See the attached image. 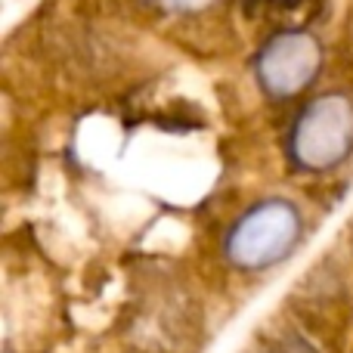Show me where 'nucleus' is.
<instances>
[{"mask_svg": "<svg viewBox=\"0 0 353 353\" xmlns=\"http://www.w3.org/2000/svg\"><path fill=\"white\" fill-rule=\"evenodd\" d=\"M301 236V217L288 201H263L248 211L226 239V254L236 267L261 270L282 261Z\"/></svg>", "mask_w": 353, "mask_h": 353, "instance_id": "f257e3e1", "label": "nucleus"}, {"mask_svg": "<svg viewBox=\"0 0 353 353\" xmlns=\"http://www.w3.org/2000/svg\"><path fill=\"white\" fill-rule=\"evenodd\" d=\"M168 3H174V6H199V3H205V0H168Z\"/></svg>", "mask_w": 353, "mask_h": 353, "instance_id": "20e7f679", "label": "nucleus"}, {"mask_svg": "<svg viewBox=\"0 0 353 353\" xmlns=\"http://www.w3.org/2000/svg\"><path fill=\"white\" fill-rule=\"evenodd\" d=\"M353 146V103L341 93L307 105L292 137V155L307 171L335 168Z\"/></svg>", "mask_w": 353, "mask_h": 353, "instance_id": "f03ea898", "label": "nucleus"}, {"mask_svg": "<svg viewBox=\"0 0 353 353\" xmlns=\"http://www.w3.org/2000/svg\"><path fill=\"white\" fill-rule=\"evenodd\" d=\"M319 62H323V50L310 34L285 31L263 47L257 59V78L263 90L273 97H294L313 81Z\"/></svg>", "mask_w": 353, "mask_h": 353, "instance_id": "7ed1b4c3", "label": "nucleus"}]
</instances>
